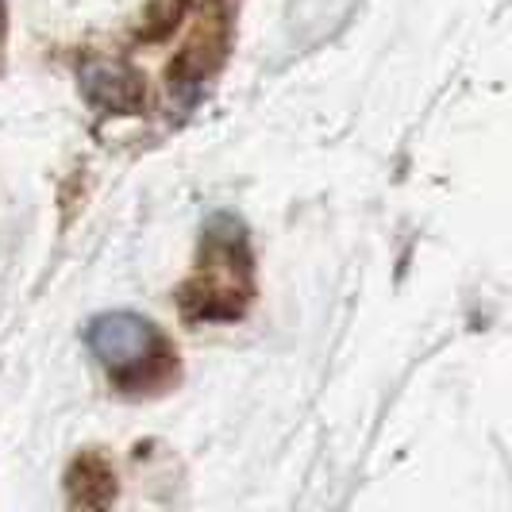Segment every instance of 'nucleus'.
Masks as SVG:
<instances>
[{"mask_svg":"<svg viewBox=\"0 0 512 512\" xmlns=\"http://www.w3.org/2000/svg\"><path fill=\"white\" fill-rule=\"evenodd\" d=\"M70 501L85 509H104L116 497V474L101 455H85L70 466Z\"/></svg>","mask_w":512,"mask_h":512,"instance_id":"20e7f679","label":"nucleus"},{"mask_svg":"<svg viewBox=\"0 0 512 512\" xmlns=\"http://www.w3.org/2000/svg\"><path fill=\"white\" fill-rule=\"evenodd\" d=\"M85 93L108 112H135L143 104V81L124 66H93L85 74Z\"/></svg>","mask_w":512,"mask_h":512,"instance_id":"7ed1b4c3","label":"nucleus"},{"mask_svg":"<svg viewBox=\"0 0 512 512\" xmlns=\"http://www.w3.org/2000/svg\"><path fill=\"white\" fill-rule=\"evenodd\" d=\"M247 247L243 235L228 220V235H220L216 224L205 235V258L197 278L185 285L181 305L193 320H231L247 305Z\"/></svg>","mask_w":512,"mask_h":512,"instance_id":"f03ea898","label":"nucleus"},{"mask_svg":"<svg viewBox=\"0 0 512 512\" xmlns=\"http://www.w3.org/2000/svg\"><path fill=\"white\" fill-rule=\"evenodd\" d=\"M89 351L101 359L108 378L124 393H143L154 385H166L178 370V355L170 351L166 335L151 320L135 312H104L85 328Z\"/></svg>","mask_w":512,"mask_h":512,"instance_id":"f257e3e1","label":"nucleus"}]
</instances>
